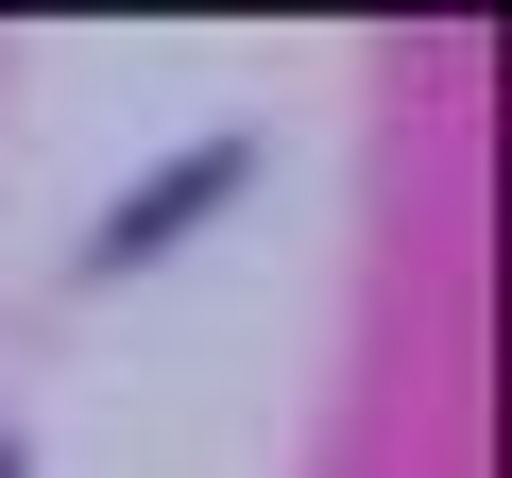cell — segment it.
Segmentation results:
<instances>
[{"label":"cell","instance_id":"1","mask_svg":"<svg viewBox=\"0 0 512 478\" xmlns=\"http://www.w3.org/2000/svg\"><path fill=\"white\" fill-rule=\"evenodd\" d=\"M239 171H256L239 137H205V154H171V171H154V188H137V205L103 222V274H137V257H171V239H188V222H205V205H222Z\"/></svg>","mask_w":512,"mask_h":478},{"label":"cell","instance_id":"2","mask_svg":"<svg viewBox=\"0 0 512 478\" xmlns=\"http://www.w3.org/2000/svg\"><path fill=\"white\" fill-rule=\"evenodd\" d=\"M0 478H18V444H0Z\"/></svg>","mask_w":512,"mask_h":478}]
</instances>
